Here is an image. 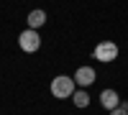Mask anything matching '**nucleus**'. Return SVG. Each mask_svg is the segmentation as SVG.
I'll return each mask as SVG.
<instances>
[{
	"instance_id": "nucleus-1",
	"label": "nucleus",
	"mask_w": 128,
	"mask_h": 115,
	"mask_svg": "<svg viewBox=\"0 0 128 115\" xmlns=\"http://www.w3.org/2000/svg\"><path fill=\"white\" fill-rule=\"evenodd\" d=\"M74 90H77V82H74V77H67V74H56L49 85V92L56 100H69L74 95Z\"/></svg>"
},
{
	"instance_id": "nucleus-2",
	"label": "nucleus",
	"mask_w": 128,
	"mask_h": 115,
	"mask_svg": "<svg viewBox=\"0 0 128 115\" xmlns=\"http://www.w3.org/2000/svg\"><path fill=\"white\" fill-rule=\"evenodd\" d=\"M18 46L20 51H26V54H36V51L41 49V36L36 28H26L18 33Z\"/></svg>"
},
{
	"instance_id": "nucleus-3",
	"label": "nucleus",
	"mask_w": 128,
	"mask_h": 115,
	"mask_svg": "<svg viewBox=\"0 0 128 115\" xmlns=\"http://www.w3.org/2000/svg\"><path fill=\"white\" fill-rule=\"evenodd\" d=\"M92 56L98 61H102V64H110V61L118 59V44H113V41H100V44L92 49Z\"/></svg>"
},
{
	"instance_id": "nucleus-4",
	"label": "nucleus",
	"mask_w": 128,
	"mask_h": 115,
	"mask_svg": "<svg viewBox=\"0 0 128 115\" xmlns=\"http://www.w3.org/2000/svg\"><path fill=\"white\" fill-rule=\"evenodd\" d=\"M74 82H77V87H82V90H87L90 85H95V79H98V72H95L92 67H87V64H84V67H80L77 72H74Z\"/></svg>"
},
{
	"instance_id": "nucleus-5",
	"label": "nucleus",
	"mask_w": 128,
	"mask_h": 115,
	"mask_svg": "<svg viewBox=\"0 0 128 115\" xmlns=\"http://www.w3.org/2000/svg\"><path fill=\"white\" fill-rule=\"evenodd\" d=\"M100 105L105 108V110H115L120 105V95L115 90H102L100 92Z\"/></svg>"
},
{
	"instance_id": "nucleus-6",
	"label": "nucleus",
	"mask_w": 128,
	"mask_h": 115,
	"mask_svg": "<svg viewBox=\"0 0 128 115\" xmlns=\"http://www.w3.org/2000/svg\"><path fill=\"white\" fill-rule=\"evenodd\" d=\"M26 23H28V28H41L46 23V10H41V8H36V10H31V13L26 15Z\"/></svg>"
},
{
	"instance_id": "nucleus-7",
	"label": "nucleus",
	"mask_w": 128,
	"mask_h": 115,
	"mask_svg": "<svg viewBox=\"0 0 128 115\" xmlns=\"http://www.w3.org/2000/svg\"><path fill=\"white\" fill-rule=\"evenodd\" d=\"M69 100L74 102V108H87V105H90V95H87V90H82V87L74 90V95H72Z\"/></svg>"
},
{
	"instance_id": "nucleus-8",
	"label": "nucleus",
	"mask_w": 128,
	"mask_h": 115,
	"mask_svg": "<svg viewBox=\"0 0 128 115\" xmlns=\"http://www.w3.org/2000/svg\"><path fill=\"white\" fill-rule=\"evenodd\" d=\"M110 115H128V100H120V105L110 110Z\"/></svg>"
}]
</instances>
